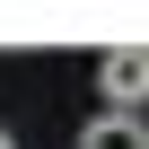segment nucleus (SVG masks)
I'll return each instance as SVG.
<instances>
[{
  "mask_svg": "<svg viewBox=\"0 0 149 149\" xmlns=\"http://www.w3.org/2000/svg\"><path fill=\"white\" fill-rule=\"evenodd\" d=\"M79 149H149V123H140V114H97V123L79 132Z\"/></svg>",
  "mask_w": 149,
  "mask_h": 149,
  "instance_id": "f03ea898",
  "label": "nucleus"
},
{
  "mask_svg": "<svg viewBox=\"0 0 149 149\" xmlns=\"http://www.w3.org/2000/svg\"><path fill=\"white\" fill-rule=\"evenodd\" d=\"M140 97H149V61L140 53H114L105 61V114H140Z\"/></svg>",
  "mask_w": 149,
  "mask_h": 149,
  "instance_id": "f257e3e1",
  "label": "nucleus"
}]
</instances>
